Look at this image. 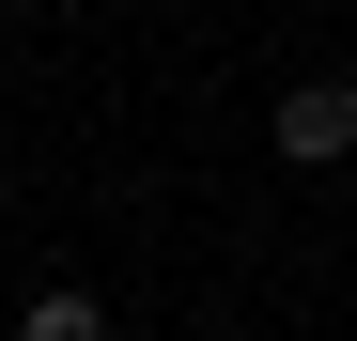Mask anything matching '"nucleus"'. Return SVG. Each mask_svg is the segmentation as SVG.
Listing matches in <instances>:
<instances>
[{
  "mask_svg": "<svg viewBox=\"0 0 357 341\" xmlns=\"http://www.w3.org/2000/svg\"><path fill=\"white\" fill-rule=\"evenodd\" d=\"M280 155H295V170L357 155V78H295V93H280Z\"/></svg>",
  "mask_w": 357,
  "mask_h": 341,
  "instance_id": "obj_1",
  "label": "nucleus"
},
{
  "mask_svg": "<svg viewBox=\"0 0 357 341\" xmlns=\"http://www.w3.org/2000/svg\"><path fill=\"white\" fill-rule=\"evenodd\" d=\"M16 341H109V310H93V295H31V310H16Z\"/></svg>",
  "mask_w": 357,
  "mask_h": 341,
  "instance_id": "obj_2",
  "label": "nucleus"
}]
</instances>
